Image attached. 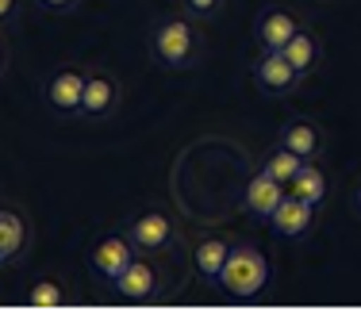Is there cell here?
<instances>
[{"mask_svg": "<svg viewBox=\"0 0 361 330\" xmlns=\"http://www.w3.org/2000/svg\"><path fill=\"white\" fill-rule=\"evenodd\" d=\"M250 81H254V89L262 92V97L281 100V97H292L304 77L296 73V66H292L281 50H262V54L254 58V66H250Z\"/></svg>", "mask_w": 361, "mask_h": 330, "instance_id": "3", "label": "cell"}, {"mask_svg": "<svg viewBox=\"0 0 361 330\" xmlns=\"http://www.w3.org/2000/svg\"><path fill=\"white\" fill-rule=\"evenodd\" d=\"M16 12V0H0V23H8Z\"/></svg>", "mask_w": 361, "mask_h": 330, "instance_id": "21", "label": "cell"}, {"mask_svg": "<svg viewBox=\"0 0 361 330\" xmlns=\"http://www.w3.org/2000/svg\"><path fill=\"white\" fill-rule=\"evenodd\" d=\"M269 227L281 234V238H304L307 231L315 227V204H307V200L300 196H285L281 200V207L269 215Z\"/></svg>", "mask_w": 361, "mask_h": 330, "instance_id": "13", "label": "cell"}, {"mask_svg": "<svg viewBox=\"0 0 361 330\" xmlns=\"http://www.w3.org/2000/svg\"><path fill=\"white\" fill-rule=\"evenodd\" d=\"M0 69H4V42H0Z\"/></svg>", "mask_w": 361, "mask_h": 330, "instance_id": "23", "label": "cell"}, {"mask_svg": "<svg viewBox=\"0 0 361 330\" xmlns=\"http://www.w3.org/2000/svg\"><path fill=\"white\" fill-rule=\"evenodd\" d=\"M285 196H288L285 181H277L273 173L257 169V173H250V181L243 185V212L250 215V219L269 223V215L281 207V200H285Z\"/></svg>", "mask_w": 361, "mask_h": 330, "instance_id": "8", "label": "cell"}, {"mask_svg": "<svg viewBox=\"0 0 361 330\" xmlns=\"http://www.w3.org/2000/svg\"><path fill=\"white\" fill-rule=\"evenodd\" d=\"M227 254H231V242L219 238V234H204V238L192 246V265H196V273H200L204 284L216 288L219 269H223V262H227Z\"/></svg>", "mask_w": 361, "mask_h": 330, "instance_id": "14", "label": "cell"}, {"mask_svg": "<svg viewBox=\"0 0 361 330\" xmlns=\"http://www.w3.org/2000/svg\"><path fill=\"white\" fill-rule=\"evenodd\" d=\"M354 215L361 219V181H357V188H354Z\"/></svg>", "mask_w": 361, "mask_h": 330, "instance_id": "22", "label": "cell"}, {"mask_svg": "<svg viewBox=\"0 0 361 330\" xmlns=\"http://www.w3.org/2000/svg\"><path fill=\"white\" fill-rule=\"evenodd\" d=\"M281 54H285L288 62L296 66V73H300V77H307L315 66H319V35H315L312 28H300L296 35H292L288 47L281 50Z\"/></svg>", "mask_w": 361, "mask_h": 330, "instance_id": "16", "label": "cell"}, {"mask_svg": "<svg viewBox=\"0 0 361 330\" xmlns=\"http://www.w3.org/2000/svg\"><path fill=\"white\" fill-rule=\"evenodd\" d=\"M277 142L288 146L292 154H300L304 161H315L323 154V146H326V135H323V127L315 123V119L300 116V119H288V123L281 127Z\"/></svg>", "mask_w": 361, "mask_h": 330, "instance_id": "11", "label": "cell"}, {"mask_svg": "<svg viewBox=\"0 0 361 330\" xmlns=\"http://www.w3.org/2000/svg\"><path fill=\"white\" fill-rule=\"evenodd\" d=\"M85 85H89V73L73 66H62L58 73L47 77V89L42 97L58 111V116H81V100H85Z\"/></svg>", "mask_w": 361, "mask_h": 330, "instance_id": "9", "label": "cell"}, {"mask_svg": "<svg viewBox=\"0 0 361 330\" xmlns=\"http://www.w3.org/2000/svg\"><path fill=\"white\" fill-rule=\"evenodd\" d=\"M269 276H273L269 254L257 250L254 242H238V246H231L227 262H223V269H219L216 288L227 300L246 303V300H257L265 288H269Z\"/></svg>", "mask_w": 361, "mask_h": 330, "instance_id": "2", "label": "cell"}, {"mask_svg": "<svg viewBox=\"0 0 361 330\" xmlns=\"http://www.w3.org/2000/svg\"><path fill=\"white\" fill-rule=\"evenodd\" d=\"M300 165H304V158H300V154H292L288 146H281V142H277V146H273V150L262 158V169H265V173H273L277 181H285V185H288V181L300 173Z\"/></svg>", "mask_w": 361, "mask_h": 330, "instance_id": "18", "label": "cell"}, {"mask_svg": "<svg viewBox=\"0 0 361 330\" xmlns=\"http://www.w3.org/2000/svg\"><path fill=\"white\" fill-rule=\"evenodd\" d=\"M223 4H227V0H177V8L180 12H188L192 16V20H212V16H219L223 12Z\"/></svg>", "mask_w": 361, "mask_h": 330, "instance_id": "19", "label": "cell"}, {"mask_svg": "<svg viewBox=\"0 0 361 330\" xmlns=\"http://www.w3.org/2000/svg\"><path fill=\"white\" fill-rule=\"evenodd\" d=\"M300 28L304 23H300L296 12H288L281 4H269L254 16V42H257V50H285Z\"/></svg>", "mask_w": 361, "mask_h": 330, "instance_id": "7", "label": "cell"}, {"mask_svg": "<svg viewBox=\"0 0 361 330\" xmlns=\"http://www.w3.org/2000/svg\"><path fill=\"white\" fill-rule=\"evenodd\" d=\"M123 234L131 238V246L139 250V254L154 257V254H166V250H173V238H177V227L173 219H169L166 212H139L131 223L123 227Z\"/></svg>", "mask_w": 361, "mask_h": 330, "instance_id": "4", "label": "cell"}, {"mask_svg": "<svg viewBox=\"0 0 361 330\" xmlns=\"http://www.w3.org/2000/svg\"><path fill=\"white\" fill-rule=\"evenodd\" d=\"M288 192L319 207V204H326V196H331V177H326L315 161H304V165H300V173L288 181Z\"/></svg>", "mask_w": 361, "mask_h": 330, "instance_id": "15", "label": "cell"}, {"mask_svg": "<svg viewBox=\"0 0 361 330\" xmlns=\"http://www.w3.org/2000/svg\"><path fill=\"white\" fill-rule=\"evenodd\" d=\"M31 246V223L16 207H0V265H12Z\"/></svg>", "mask_w": 361, "mask_h": 330, "instance_id": "12", "label": "cell"}, {"mask_svg": "<svg viewBox=\"0 0 361 330\" xmlns=\"http://www.w3.org/2000/svg\"><path fill=\"white\" fill-rule=\"evenodd\" d=\"M200 50H204V39H200V20H192L188 12H161L150 28V58L158 69L166 73H185L200 62Z\"/></svg>", "mask_w": 361, "mask_h": 330, "instance_id": "1", "label": "cell"}, {"mask_svg": "<svg viewBox=\"0 0 361 330\" xmlns=\"http://www.w3.org/2000/svg\"><path fill=\"white\" fill-rule=\"evenodd\" d=\"M135 257H139V250L131 246V238H127V234H108V238H97V242H92V250H89V269H92V276H97V281L111 284L127 265L135 262Z\"/></svg>", "mask_w": 361, "mask_h": 330, "instance_id": "5", "label": "cell"}, {"mask_svg": "<svg viewBox=\"0 0 361 330\" xmlns=\"http://www.w3.org/2000/svg\"><path fill=\"white\" fill-rule=\"evenodd\" d=\"M119 108V81L111 73H89V85H85V100H81V119L97 123V119H108L111 111Z\"/></svg>", "mask_w": 361, "mask_h": 330, "instance_id": "10", "label": "cell"}, {"mask_svg": "<svg viewBox=\"0 0 361 330\" xmlns=\"http://www.w3.org/2000/svg\"><path fill=\"white\" fill-rule=\"evenodd\" d=\"M111 292H116L119 300L127 303H154L161 296V281H158V269L146 262V254H139L131 265L123 269V273L116 276V281L108 284Z\"/></svg>", "mask_w": 361, "mask_h": 330, "instance_id": "6", "label": "cell"}, {"mask_svg": "<svg viewBox=\"0 0 361 330\" xmlns=\"http://www.w3.org/2000/svg\"><path fill=\"white\" fill-rule=\"evenodd\" d=\"M27 307H66L70 303V288H66L58 276H42L27 288V296H23Z\"/></svg>", "mask_w": 361, "mask_h": 330, "instance_id": "17", "label": "cell"}, {"mask_svg": "<svg viewBox=\"0 0 361 330\" xmlns=\"http://www.w3.org/2000/svg\"><path fill=\"white\" fill-rule=\"evenodd\" d=\"M35 4L42 8V12H58V16H62V12H73L81 0H35Z\"/></svg>", "mask_w": 361, "mask_h": 330, "instance_id": "20", "label": "cell"}]
</instances>
